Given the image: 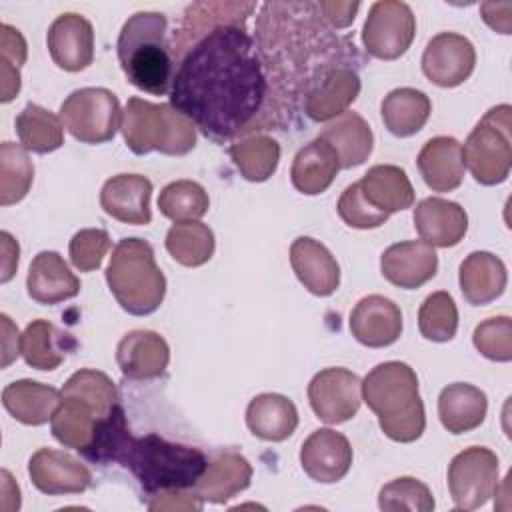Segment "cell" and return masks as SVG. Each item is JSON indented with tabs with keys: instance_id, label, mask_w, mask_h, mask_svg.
<instances>
[{
	"instance_id": "6da1fadb",
	"label": "cell",
	"mask_w": 512,
	"mask_h": 512,
	"mask_svg": "<svg viewBox=\"0 0 512 512\" xmlns=\"http://www.w3.org/2000/svg\"><path fill=\"white\" fill-rule=\"evenodd\" d=\"M268 82L242 22L202 32L178 64L170 104L212 140H228L260 112Z\"/></svg>"
},
{
	"instance_id": "7a4b0ae2",
	"label": "cell",
	"mask_w": 512,
	"mask_h": 512,
	"mask_svg": "<svg viewBox=\"0 0 512 512\" xmlns=\"http://www.w3.org/2000/svg\"><path fill=\"white\" fill-rule=\"evenodd\" d=\"M62 400L50 420L52 436L82 456L90 452L102 428L120 408V394L112 378L100 370L80 368L60 390Z\"/></svg>"
},
{
	"instance_id": "3957f363",
	"label": "cell",
	"mask_w": 512,
	"mask_h": 512,
	"mask_svg": "<svg viewBox=\"0 0 512 512\" xmlns=\"http://www.w3.org/2000/svg\"><path fill=\"white\" fill-rule=\"evenodd\" d=\"M116 462L126 466L148 494L192 490L208 466L202 450L170 442L154 432L124 438Z\"/></svg>"
},
{
	"instance_id": "277c9868",
	"label": "cell",
	"mask_w": 512,
	"mask_h": 512,
	"mask_svg": "<svg viewBox=\"0 0 512 512\" xmlns=\"http://www.w3.org/2000/svg\"><path fill=\"white\" fill-rule=\"evenodd\" d=\"M362 400L378 416L382 432L394 442H414L426 428L418 376L406 364L388 360L374 366L362 380Z\"/></svg>"
},
{
	"instance_id": "5b68a950",
	"label": "cell",
	"mask_w": 512,
	"mask_h": 512,
	"mask_svg": "<svg viewBox=\"0 0 512 512\" xmlns=\"http://www.w3.org/2000/svg\"><path fill=\"white\" fill-rule=\"evenodd\" d=\"M166 28L168 20L162 12H136L124 22L116 42L118 60L128 82L154 96L168 94L174 80Z\"/></svg>"
},
{
	"instance_id": "8992f818",
	"label": "cell",
	"mask_w": 512,
	"mask_h": 512,
	"mask_svg": "<svg viewBox=\"0 0 512 512\" xmlns=\"http://www.w3.org/2000/svg\"><path fill=\"white\" fill-rule=\"evenodd\" d=\"M106 282L120 308L132 316L156 312L166 296V278L152 246L142 238H122L114 246Z\"/></svg>"
},
{
	"instance_id": "52a82bcc",
	"label": "cell",
	"mask_w": 512,
	"mask_h": 512,
	"mask_svg": "<svg viewBox=\"0 0 512 512\" xmlns=\"http://www.w3.org/2000/svg\"><path fill=\"white\" fill-rule=\"evenodd\" d=\"M122 136L126 146L142 156L160 152L184 156L196 146V126L172 104H154L144 98H128L122 114Z\"/></svg>"
},
{
	"instance_id": "ba28073f",
	"label": "cell",
	"mask_w": 512,
	"mask_h": 512,
	"mask_svg": "<svg viewBox=\"0 0 512 512\" xmlns=\"http://www.w3.org/2000/svg\"><path fill=\"white\" fill-rule=\"evenodd\" d=\"M512 108L500 104L490 108L472 128L464 146V166L482 186H494L508 178L512 166Z\"/></svg>"
},
{
	"instance_id": "9c48e42d",
	"label": "cell",
	"mask_w": 512,
	"mask_h": 512,
	"mask_svg": "<svg viewBox=\"0 0 512 512\" xmlns=\"http://www.w3.org/2000/svg\"><path fill=\"white\" fill-rule=\"evenodd\" d=\"M122 108L108 88L74 90L60 106L64 128L84 144H104L122 128Z\"/></svg>"
},
{
	"instance_id": "30bf717a",
	"label": "cell",
	"mask_w": 512,
	"mask_h": 512,
	"mask_svg": "<svg viewBox=\"0 0 512 512\" xmlns=\"http://www.w3.org/2000/svg\"><path fill=\"white\" fill-rule=\"evenodd\" d=\"M498 456L484 446L458 452L448 464V490L454 506L476 510L498 492Z\"/></svg>"
},
{
	"instance_id": "8fae6325",
	"label": "cell",
	"mask_w": 512,
	"mask_h": 512,
	"mask_svg": "<svg viewBox=\"0 0 512 512\" xmlns=\"http://www.w3.org/2000/svg\"><path fill=\"white\" fill-rule=\"evenodd\" d=\"M414 34L416 18L406 2L378 0L362 26V44L378 60H396L410 48Z\"/></svg>"
},
{
	"instance_id": "7c38bea8",
	"label": "cell",
	"mask_w": 512,
	"mask_h": 512,
	"mask_svg": "<svg viewBox=\"0 0 512 512\" xmlns=\"http://www.w3.org/2000/svg\"><path fill=\"white\" fill-rule=\"evenodd\" d=\"M308 400L322 422L342 424L360 408L362 380L348 368H324L312 376Z\"/></svg>"
},
{
	"instance_id": "4fadbf2b",
	"label": "cell",
	"mask_w": 512,
	"mask_h": 512,
	"mask_svg": "<svg viewBox=\"0 0 512 512\" xmlns=\"http://www.w3.org/2000/svg\"><path fill=\"white\" fill-rule=\"evenodd\" d=\"M476 64V50L472 42L456 32L436 34L424 48L422 72L440 86L454 88L470 78Z\"/></svg>"
},
{
	"instance_id": "5bb4252c",
	"label": "cell",
	"mask_w": 512,
	"mask_h": 512,
	"mask_svg": "<svg viewBox=\"0 0 512 512\" xmlns=\"http://www.w3.org/2000/svg\"><path fill=\"white\" fill-rule=\"evenodd\" d=\"M28 476L32 484L48 496L60 494H82L92 484V472L76 456L40 448L28 462Z\"/></svg>"
},
{
	"instance_id": "9a60e30c",
	"label": "cell",
	"mask_w": 512,
	"mask_h": 512,
	"mask_svg": "<svg viewBox=\"0 0 512 512\" xmlns=\"http://www.w3.org/2000/svg\"><path fill=\"white\" fill-rule=\"evenodd\" d=\"M46 46L58 68L80 72L94 60V28L82 14L64 12L50 24Z\"/></svg>"
},
{
	"instance_id": "2e32d148",
	"label": "cell",
	"mask_w": 512,
	"mask_h": 512,
	"mask_svg": "<svg viewBox=\"0 0 512 512\" xmlns=\"http://www.w3.org/2000/svg\"><path fill=\"white\" fill-rule=\"evenodd\" d=\"M300 466L312 480L334 484L342 480L352 466V446L342 432L318 428L302 442Z\"/></svg>"
},
{
	"instance_id": "e0dca14e",
	"label": "cell",
	"mask_w": 512,
	"mask_h": 512,
	"mask_svg": "<svg viewBox=\"0 0 512 512\" xmlns=\"http://www.w3.org/2000/svg\"><path fill=\"white\" fill-rule=\"evenodd\" d=\"M348 326L362 346L384 348L400 338L402 312L394 300L382 294H370L352 308Z\"/></svg>"
},
{
	"instance_id": "ac0fdd59",
	"label": "cell",
	"mask_w": 512,
	"mask_h": 512,
	"mask_svg": "<svg viewBox=\"0 0 512 512\" xmlns=\"http://www.w3.org/2000/svg\"><path fill=\"white\" fill-rule=\"evenodd\" d=\"M438 256L434 246L424 240L396 242L388 246L380 256L382 276L404 290H414L424 286L436 276Z\"/></svg>"
},
{
	"instance_id": "d6986e66",
	"label": "cell",
	"mask_w": 512,
	"mask_h": 512,
	"mask_svg": "<svg viewBox=\"0 0 512 512\" xmlns=\"http://www.w3.org/2000/svg\"><path fill=\"white\" fill-rule=\"evenodd\" d=\"M116 362L128 380H154L166 372L170 348L154 330H132L118 342Z\"/></svg>"
},
{
	"instance_id": "ffe728a7",
	"label": "cell",
	"mask_w": 512,
	"mask_h": 512,
	"mask_svg": "<svg viewBox=\"0 0 512 512\" xmlns=\"http://www.w3.org/2000/svg\"><path fill=\"white\" fill-rule=\"evenodd\" d=\"M152 182L142 174H116L108 178L100 190L102 210L118 222L146 226L150 212Z\"/></svg>"
},
{
	"instance_id": "44dd1931",
	"label": "cell",
	"mask_w": 512,
	"mask_h": 512,
	"mask_svg": "<svg viewBox=\"0 0 512 512\" xmlns=\"http://www.w3.org/2000/svg\"><path fill=\"white\" fill-rule=\"evenodd\" d=\"M290 266L300 284L314 296H330L340 286V266L332 252L310 236H300L290 246Z\"/></svg>"
},
{
	"instance_id": "7402d4cb",
	"label": "cell",
	"mask_w": 512,
	"mask_h": 512,
	"mask_svg": "<svg viewBox=\"0 0 512 512\" xmlns=\"http://www.w3.org/2000/svg\"><path fill=\"white\" fill-rule=\"evenodd\" d=\"M360 94V78L352 68L338 66L326 70L306 92L304 112L314 122H326L348 112Z\"/></svg>"
},
{
	"instance_id": "603a6c76",
	"label": "cell",
	"mask_w": 512,
	"mask_h": 512,
	"mask_svg": "<svg viewBox=\"0 0 512 512\" xmlns=\"http://www.w3.org/2000/svg\"><path fill=\"white\" fill-rule=\"evenodd\" d=\"M414 228L426 244L452 248L464 238L468 230V216L458 202L430 196L416 204Z\"/></svg>"
},
{
	"instance_id": "cb8c5ba5",
	"label": "cell",
	"mask_w": 512,
	"mask_h": 512,
	"mask_svg": "<svg viewBox=\"0 0 512 512\" xmlns=\"http://www.w3.org/2000/svg\"><path fill=\"white\" fill-rule=\"evenodd\" d=\"M28 296L44 306L60 304L80 292V280L54 250H42L34 256L26 276Z\"/></svg>"
},
{
	"instance_id": "d4e9b609",
	"label": "cell",
	"mask_w": 512,
	"mask_h": 512,
	"mask_svg": "<svg viewBox=\"0 0 512 512\" xmlns=\"http://www.w3.org/2000/svg\"><path fill=\"white\" fill-rule=\"evenodd\" d=\"M416 164L424 184L434 192H452L464 180L462 144L452 136L430 138L422 146Z\"/></svg>"
},
{
	"instance_id": "484cf974",
	"label": "cell",
	"mask_w": 512,
	"mask_h": 512,
	"mask_svg": "<svg viewBox=\"0 0 512 512\" xmlns=\"http://www.w3.org/2000/svg\"><path fill=\"white\" fill-rule=\"evenodd\" d=\"M506 282V266L492 252H470L460 264L458 284L464 300L472 306H484L500 298L506 290Z\"/></svg>"
},
{
	"instance_id": "4316f807",
	"label": "cell",
	"mask_w": 512,
	"mask_h": 512,
	"mask_svg": "<svg viewBox=\"0 0 512 512\" xmlns=\"http://www.w3.org/2000/svg\"><path fill=\"white\" fill-rule=\"evenodd\" d=\"M252 466L238 452H220L208 462L204 474L194 484V492L202 502L222 504L250 486Z\"/></svg>"
},
{
	"instance_id": "83f0119b",
	"label": "cell",
	"mask_w": 512,
	"mask_h": 512,
	"mask_svg": "<svg viewBox=\"0 0 512 512\" xmlns=\"http://www.w3.org/2000/svg\"><path fill=\"white\" fill-rule=\"evenodd\" d=\"M338 170L340 160L336 150L318 136L296 152L290 168V180L298 192L316 196L330 188Z\"/></svg>"
},
{
	"instance_id": "f1b7e54d",
	"label": "cell",
	"mask_w": 512,
	"mask_h": 512,
	"mask_svg": "<svg viewBox=\"0 0 512 512\" xmlns=\"http://www.w3.org/2000/svg\"><path fill=\"white\" fill-rule=\"evenodd\" d=\"M60 400V390L28 378L10 382L2 390V406L14 420L26 426H42L50 422Z\"/></svg>"
},
{
	"instance_id": "f546056e",
	"label": "cell",
	"mask_w": 512,
	"mask_h": 512,
	"mask_svg": "<svg viewBox=\"0 0 512 512\" xmlns=\"http://www.w3.org/2000/svg\"><path fill=\"white\" fill-rule=\"evenodd\" d=\"M248 430L266 442H282L290 438L298 426V410L294 402L276 392H264L250 400L246 408Z\"/></svg>"
},
{
	"instance_id": "4dcf8cb0",
	"label": "cell",
	"mask_w": 512,
	"mask_h": 512,
	"mask_svg": "<svg viewBox=\"0 0 512 512\" xmlns=\"http://www.w3.org/2000/svg\"><path fill=\"white\" fill-rule=\"evenodd\" d=\"M488 412L486 394L466 382L442 388L438 396V418L450 434H464L478 428Z\"/></svg>"
},
{
	"instance_id": "1f68e13d",
	"label": "cell",
	"mask_w": 512,
	"mask_h": 512,
	"mask_svg": "<svg viewBox=\"0 0 512 512\" xmlns=\"http://www.w3.org/2000/svg\"><path fill=\"white\" fill-rule=\"evenodd\" d=\"M362 196L380 212L392 214L414 204V188L404 168L394 164L372 166L358 182Z\"/></svg>"
},
{
	"instance_id": "d6a6232c",
	"label": "cell",
	"mask_w": 512,
	"mask_h": 512,
	"mask_svg": "<svg viewBox=\"0 0 512 512\" xmlns=\"http://www.w3.org/2000/svg\"><path fill=\"white\" fill-rule=\"evenodd\" d=\"M320 138L336 150L340 168H354L364 164L374 146L372 128L358 112H344L334 118L320 132Z\"/></svg>"
},
{
	"instance_id": "836d02e7",
	"label": "cell",
	"mask_w": 512,
	"mask_h": 512,
	"mask_svg": "<svg viewBox=\"0 0 512 512\" xmlns=\"http://www.w3.org/2000/svg\"><path fill=\"white\" fill-rule=\"evenodd\" d=\"M432 112L430 98L416 88H394L382 100L380 114L386 130L398 138H408L424 128Z\"/></svg>"
},
{
	"instance_id": "e575fe53",
	"label": "cell",
	"mask_w": 512,
	"mask_h": 512,
	"mask_svg": "<svg viewBox=\"0 0 512 512\" xmlns=\"http://www.w3.org/2000/svg\"><path fill=\"white\" fill-rule=\"evenodd\" d=\"M68 334L60 332L48 320H32L20 338V354L24 362L36 370H56L66 356Z\"/></svg>"
},
{
	"instance_id": "d590c367",
	"label": "cell",
	"mask_w": 512,
	"mask_h": 512,
	"mask_svg": "<svg viewBox=\"0 0 512 512\" xmlns=\"http://www.w3.org/2000/svg\"><path fill=\"white\" fill-rule=\"evenodd\" d=\"M20 144L34 154H48L64 144V124L60 116L38 104H26L16 116Z\"/></svg>"
},
{
	"instance_id": "8d00e7d4",
	"label": "cell",
	"mask_w": 512,
	"mask_h": 512,
	"mask_svg": "<svg viewBox=\"0 0 512 512\" xmlns=\"http://www.w3.org/2000/svg\"><path fill=\"white\" fill-rule=\"evenodd\" d=\"M214 234L198 220H184L170 226L166 232L168 254L186 268L206 264L214 254Z\"/></svg>"
},
{
	"instance_id": "74e56055",
	"label": "cell",
	"mask_w": 512,
	"mask_h": 512,
	"mask_svg": "<svg viewBox=\"0 0 512 512\" xmlns=\"http://www.w3.org/2000/svg\"><path fill=\"white\" fill-rule=\"evenodd\" d=\"M228 154L248 182H264L278 168L280 144L272 136L256 134L232 144Z\"/></svg>"
},
{
	"instance_id": "f35d334b",
	"label": "cell",
	"mask_w": 512,
	"mask_h": 512,
	"mask_svg": "<svg viewBox=\"0 0 512 512\" xmlns=\"http://www.w3.org/2000/svg\"><path fill=\"white\" fill-rule=\"evenodd\" d=\"M34 180V164L22 144H0V204L20 202Z\"/></svg>"
},
{
	"instance_id": "ab89813d",
	"label": "cell",
	"mask_w": 512,
	"mask_h": 512,
	"mask_svg": "<svg viewBox=\"0 0 512 512\" xmlns=\"http://www.w3.org/2000/svg\"><path fill=\"white\" fill-rule=\"evenodd\" d=\"M210 200L202 184L194 180H176L166 184L158 196L160 214L174 220H198L208 212Z\"/></svg>"
},
{
	"instance_id": "60d3db41",
	"label": "cell",
	"mask_w": 512,
	"mask_h": 512,
	"mask_svg": "<svg viewBox=\"0 0 512 512\" xmlns=\"http://www.w3.org/2000/svg\"><path fill=\"white\" fill-rule=\"evenodd\" d=\"M418 328L426 340H452L458 330V308L454 298L444 290L426 296L418 310Z\"/></svg>"
},
{
	"instance_id": "b9f144b4",
	"label": "cell",
	"mask_w": 512,
	"mask_h": 512,
	"mask_svg": "<svg viewBox=\"0 0 512 512\" xmlns=\"http://www.w3.org/2000/svg\"><path fill=\"white\" fill-rule=\"evenodd\" d=\"M380 510L394 512V510H412V512H430L434 510V498L430 488L412 478L402 476L382 486L378 494Z\"/></svg>"
},
{
	"instance_id": "7bdbcfd3",
	"label": "cell",
	"mask_w": 512,
	"mask_h": 512,
	"mask_svg": "<svg viewBox=\"0 0 512 512\" xmlns=\"http://www.w3.org/2000/svg\"><path fill=\"white\" fill-rule=\"evenodd\" d=\"M472 342L484 358L494 362H510L512 360V318L510 316L486 318L474 328Z\"/></svg>"
},
{
	"instance_id": "ee69618b",
	"label": "cell",
	"mask_w": 512,
	"mask_h": 512,
	"mask_svg": "<svg viewBox=\"0 0 512 512\" xmlns=\"http://www.w3.org/2000/svg\"><path fill=\"white\" fill-rule=\"evenodd\" d=\"M108 250H110V236L102 228H84L76 232L68 246L70 262L80 272L98 270Z\"/></svg>"
},
{
	"instance_id": "f6af8a7d",
	"label": "cell",
	"mask_w": 512,
	"mask_h": 512,
	"mask_svg": "<svg viewBox=\"0 0 512 512\" xmlns=\"http://www.w3.org/2000/svg\"><path fill=\"white\" fill-rule=\"evenodd\" d=\"M338 216L342 218V222L350 228H358V230H370V228H378L382 226L390 214L376 210L360 192L358 182L346 186V190L342 192L340 200H338Z\"/></svg>"
},
{
	"instance_id": "bcb514c9",
	"label": "cell",
	"mask_w": 512,
	"mask_h": 512,
	"mask_svg": "<svg viewBox=\"0 0 512 512\" xmlns=\"http://www.w3.org/2000/svg\"><path fill=\"white\" fill-rule=\"evenodd\" d=\"M26 56H28V48L20 30H16L10 24H2L0 26V60H6L12 66L20 68L26 62Z\"/></svg>"
},
{
	"instance_id": "7dc6e473",
	"label": "cell",
	"mask_w": 512,
	"mask_h": 512,
	"mask_svg": "<svg viewBox=\"0 0 512 512\" xmlns=\"http://www.w3.org/2000/svg\"><path fill=\"white\" fill-rule=\"evenodd\" d=\"M204 502L196 496L194 490H168L154 494V500L148 502L150 510H202Z\"/></svg>"
},
{
	"instance_id": "c3c4849f",
	"label": "cell",
	"mask_w": 512,
	"mask_h": 512,
	"mask_svg": "<svg viewBox=\"0 0 512 512\" xmlns=\"http://www.w3.org/2000/svg\"><path fill=\"white\" fill-rule=\"evenodd\" d=\"M480 12L484 22L500 32L510 34L512 32V4L510 2H482Z\"/></svg>"
},
{
	"instance_id": "681fc988",
	"label": "cell",
	"mask_w": 512,
	"mask_h": 512,
	"mask_svg": "<svg viewBox=\"0 0 512 512\" xmlns=\"http://www.w3.org/2000/svg\"><path fill=\"white\" fill-rule=\"evenodd\" d=\"M360 2H318V10L334 28H346L354 22Z\"/></svg>"
},
{
	"instance_id": "f907efd6",
	"label": "cell",
	"mask_w": 512,
	"mask_h": 512,
	"mask_svg": "<svg viewBox=\"0 0 512 512\" xmlns=\"http://www.w3.org/2000/svg\"><path fill=\"white\" fill-rule=\"evenodd\" d=\"M0 320H2V362H0V366L2 368H6L18 354H20V334H18V328L12 324V320L6 316V314H2L0 316Z\"/></svg>"
},
{
	"instance_id": "816d5d0a",
	"label": "cell",
	"mask_w": 512,
	"mask_h": 512,
	"mask_svg": "<svg viewBox=\"0 0 512 512\" xmlns=\"http://www.w3.org/2000/svg\"><path fill=\"white\" fill-rule=\"evenodd\" d=\"M0 238H2V254H4L2 256V276H0V282L6 284L14 276L16 268H18L20 248H18V242L8 232H2Z\"/></svg>"
},
{
	"instance_id": "f5cc1de1",
	"label": "cell",
	"mask_w": 512,
	"mask_h": 512,
	"mask_svg": "<svg viewBox=\"0 0 512 512\" xmlns=\"http://www.w3.org/2000/svg\"><path fill=\"white\" fill-rule=\"evenodd\" d=\"M0 78H2V102H10L20 92V72L6 60H0Z\"/></svg>"
}]
</instances>
